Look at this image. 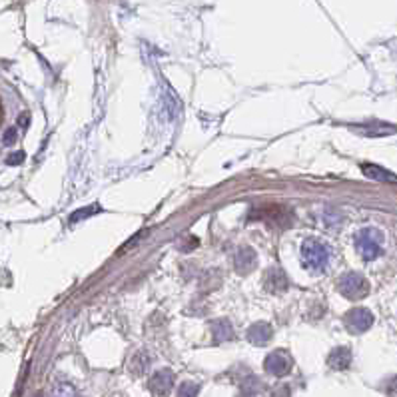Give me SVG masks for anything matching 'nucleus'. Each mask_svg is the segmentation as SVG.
Segmentation results:
<instances>
[{
	"mask_svg": "<svg viewBox=\"0 0 397 397\" xmlns=\"http://www.w3.org/2000/svg\"><path fill=\"white\" fill-rule=\"evenodd\" d=\"M327 259H329V250L326 248V244H322L318 240H305L302 244V264L311 274L324 272Z\"/></svg>",
	"mask_w": 397,
	"mask_h": 397,
	"instance_id": "obj_1",
	"label": "nucleus"
},
{
	"mask_svg": "<svg viewBox=\"0 0 397 397\" xmlns=\"http://www.w3.org/2000/svg\"><path fill=\"white\" fill-rule=\"evenodd\" d=\"M355 250L363 259H375L381 256L383 250V235L375 228H363L355 234Z\"/></svg>",
	"mask_w": 397,
	"mask_h": 397,
	"instance_id": "obj_2",
	"label": "nucleus"
},
{
	"mask_svg": "<svg viewBox=\"0 0 397 397\" xmlns=\"http://www.w3.org/2000/svg\"><path fill=\"white\" fill-rule=\"evenodd\" d=\"M337 290L348 300H361L370 294V281L357 272H348L337 280Z\"/></svg>",
	"mask_w": 397,
	"mask_h": 397,
	"instance_id": "obj_3",
	"label": "nucleus"
},
{
	"mask_svg": "<svg viewBox=\"0 0 397 397\" xmlns=\"http://www.w3.org/2000/svg\"><path fill=\"white\" fill-rule=\"evenodd\" d=\"M344 324L351 333H363L374 326V313L366 307H353L346 313Z\"/></svg>",
	"mask_w": 397,
	"mask_h": 397,
	"instance_id": "obj_4",
	"label": "nucleus"
},
{
	"mask_svg": "<svg viewBox=\"0 0 397 397\" xmlns=\"http://www.w3.org/2000/svg\"><path fill=\"white\" fill-rule=\"evenodd\" d=\"M359 170H361V174H363L366 178H370V180L385 182V184H397L396 174L389 172V170H385V168H381V166H377V164L363 162L359 166Z\"/></svg>",
	"mask_w": 397,
	"mask_h": 397,
	"instance_id": "obj_5",
	"label": "nucleus"
},
{
	"mask_svg": "<svg viewBox=\"0 0 397 397\" xmlns=\"http://www.w3.org/2000/svg\"><path fill=\"white\" fill-rule=\"evenodd\" d=\"M257 264V254L250 248V246H244L238 250L235 254V272L238 274H250Z\"/></svg>",
	"mask_w": 397,
	"mask_h": 397,
	"instance_id": "obj_6",
	"label": "nucleus"
},
{
	"mask_svg": "<svg viewBox=\"0 0 397 397\" xmlns=\"http://www.w3.org/2000/svg\"><path fill=\"white\" fill-rule=\"evenodd\" d=\"M266 370L270 372V374L274 375H285L290 372V368H292V361L287 359V355L283 353V351H274V353H270L268 357H266Z\"/></svg>",
	"mask_w": 397,
	"mask_h": 397,
	"instance_id": "obj_7",
	"label": "nucleus"
},
{
	"mask_svg": "<svg viewBox=\"0 0 397 397\" xmlns=\"http://www.w3.org/2000/svg\"><path fill=\"white\" fill-rule=\"evenodd\" d=\"M172 383H174V377L168 370H162L150 379V389L154 392L156 397H164L170 389H172Z\"/></svg>",
	"mask_w": 397,
	"mask_h": 397,
	"instance_id": "obj_8",
	"label": "nucleus"
},
{
	"mask_svg": "<svg viewBox=\"0 0 397 397\" xmlns=\"http://www.w3.org/2000/svg\"><path fill=\"white\" fill-rule=\"evenodd\" d=\"M270 337H272V326L266 322H257L248 329V340L254 346H266L270 342Z\"/></svg>",
	"mask_w": 397,
	"mask_h": 397,
	"instance_id": "obj_9",
	"label": "nucleus"
},
{
	"mask_svg": "<svg viewBox=\"0 0 397 397\" xmlns=\"http://www.w3.org/2000/svg\"><path fill=\"white\" fill-rule=\"evenodd\" d=\"M327 363H329L333 370H340V372L348 370L351 363V351L348 350V348H337V350H333L329 353Z\"/></svg>",
	"mask_w": 397,
	"mask_h": 397,
	"instance_id": "obj_10",
	"label": "nucleus"
},
{
	"mask_svg": "<svg viewBox=\"0 0 397 397\" xmlns=\"http://www.w3.org/2000/svg\"><path fill=\"white\" fill-rule=\"evenodd\" d=\"M287 278L281 270H270L266 276V290L268 292H283L287 287Z\"/></svg>",
	"mask_w": 397,
	"mask_h": 397,
	"instance_id": "obj_11",
	"label": "nucleus"
},
{
	"mask_svg": "<svg viewBox=\"0 0 397 397\" xmlns=\"http://www.w3.org/2000/svg\"><path fill=\"white\" fill-rule=\"evenodd\" d=\"M359 130H363V134L368 136H387V134H396L397 126L392 124H383V122H375V124H368V126H357Z\"/></svg>",
	"mask_w": 397,
	"mask_h": 397,
	"instance_id": "obj_12",
	"label": "nucleus"
},
{
	"mask_svg": "<svg viewBox=\"0 0 397 397\" xmlns=\"http://www.w3.org/2000/svg\"><path fill=\"white\" fill-rule=\"evenodd\" d=\"M212 331H214V337L216 342H224V340H232L234 337V327L228 320H216L212 324Z\"/></svg>",
	"mask_w": 397,
	"mask_h": 397,
	"instance_id": "obj_13",
	"label": "nucleus"
},
{
	"mask_svg": "<svg viewBox=\"0 0 397 397\" xmlns=\"http://www.w3.org/2000/svg\"><path fill=\"white\" fill-rule=\"evenodd\" d=\"M102 208L98 206V204H94V206H88V208H80V210H76L71 216V224H76V222H80V220H86V218H90L94 214H100Z\"/></svg>",
	"mask_w": 397,
	"mask_h": 397,
	"instance_id": "obj_14",
	"label": "nucleus"
},
{
	"mask_svg": "<svg viewBox=\"0 0 397 397\" xmlns=\"http://www.w3.org/2000/svg\"><path fill=\"white\" fill-rule=\"evenodd\" d=\"M54 397H76V392L72 389L68 383H60V385L54 389Z\"/></svg>",
	"mask_w": 397,
	"mask_h": 397,
	"instance_id": "obj_15",
	"label": "nucleus"
},
{
	"mask_svg": "<svg viewBox=\"0 0 397 397\" xmlns=\"http://www.w3.org/2000/svg\"><path fill=\"white\" fill-rule=\"evenodd\" d=\"M16 138H18V130H16V128H8V130H4V134H2L4 146H14Z\"/></svg>",
	"mask_w": 397,
	"mask_h": 397,
	"instance_id": "obj_16",
	"label": "nucleus"
},
{
	"mask_svg": "<svg viewBox=\"0 0 397 397\" xmlns=\"http://www.w3.org/2000/svg\"><path fill=\"white\" fill-rule=\"evenodd\" d=\"M198 394V385H194V383H184L182 387H180V392H178V397H196Z\"/></svg>",
	"mask_w": 397,
	"mask_h": 397,
	"instance_id": "obj_17",
	"label": "nucleus"
},
{
	"mask_svg": "<svg viewBox=\"0 0 397 397\" xmlns=\"http://www.w3.org/2000/svg\"><path fill=\"white\" fill-rule=\"evenodd\" d=\"M24 160V152H16V154H12L6 162L10 164V166H16V164H21Z\"/></svg>",
	"mask_w": 397,
	"mask_h": 397,
	"instance_id": "obj_18",
	"label": "nucleus"
},
{
	"mask_svg": "<svg viewBox=\"0 0 397 397\" xmlns=\"http://www.w3.org/2000/svg\"><path fill=\"white\" fill-rule=\"evenodd\" d=\"M28 124V114H24L23 118H21V126H26Z\"/></svg>",
	"mask_w": 397,
	"mask_h": 397,
	"instance_id": "obj_19",
	"label": "nucleus"
},
{
	"mask_svg": "<svg viewBox=\"0 0 397 397\" xmlns=\"http://www.w3.org/2000/svg\"><path fill=\"white\" fill-rule=\"evenodd\" d=\"M38 397H42V396H38Z\"/></svg>",
	"mask_w": 397,
	"mask_h": 397,
	"instance_id": "obj_20",
	"label": "nucleus"
}]
</instances>
